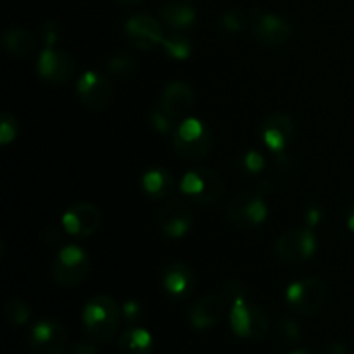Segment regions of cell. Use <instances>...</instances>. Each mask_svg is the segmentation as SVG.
Here are the masks:
<instances>
[{"label":"cell","mask_w":354,"mask_h":354,"mask_svg":"<svg viewBox=\"0 0 354 354\" xmlns=\"http://www.w3.org/2000/svg\"><path fill=\"white\" fill-rule=\"evenodd\" d=\"M325 299H327V287L315 277L296 280L286 290L287 306L299 315H313L324 306Z\"/></svg>","instance_id":"cell-9"},{"label":"cell","mask_w":354,"mask_h":354,"mask_svg":"<svg viewBox=\"0 0 354 354\" xmlns=\"http://www.w3.org/2000/svg\"><path fill=\"white\" fill-rule=\"evenodd\" d=\"M175 176L171 171L161 166L149 168L140 176V190L151 201H162L175 190Z\"/></svg>","instance_id":"cell-20"},{"label":"cell","mask_w":354,"mask_h":354,"mask_svg":"<svg viewBox=\"0 0 354 354\" xmlns=\"http://www.w3.org/2000/svg\"><path fill=\"white\" fill-rule=\"evenodd\" d=\"M221 297H223L225 303H227L228 308H230L232 304L239 303V301L248 297V289H245L244 283L232 280V282H227L223 287H221Z\"/></svg>","instance_id":"cell-31"},{"label":"cell","mask_w":354,"mask_h":354,"mask_svg":"<svg viewBox=\"0 0 354 354\" xmlns=\"http://www.w3.org/2000/svg\"><path fill=\"white\" fill-rule=\"evenodd\" d=\"M328 354H348V349L346 346H342L341 342H334V344L328 346Z\"/></svg>","instance_id":"cell-38"},{"label":"cell","mask_w":354,"mask_h":354,"mask_svg":"<svg viewBox=\"0 0 354 354\" xmlns=\"http://www.w3.org/2000/svg\"><path fill=\"white\" fill-rule=\"evenodd\" d=\"M277 335L280 341L287 346H294L301 341V327L296 320L290 318H282L277 325Z\"/></svg>","instance_id":"cell-29"},{"label":"cell","mask_w":354,"mask_h":354,"mask_svg":"<svg viewBox=\"0 0 354 354\" xmlns=\"http://www.w3.org/2000/svg\"><path fill=\"white\" fill-rule=\"evenodd\" d=\"M2 44L7 55L16 59H24L28 55H31V52L35 50V47H37V38L30 31L21 30V28H12V30L6 31Z\"/></svg>","instance_id":"cell-23"},{"label":"cell","mask_w":354,"mask_h":354,"mask_svg":"<svg viewBox=\"0 0 354 354\" xmlns=\"http://www.w3.org/2000/svg\"><path fill=\"white\" fill-rule=\"evenodd\" d=\"M265 156L258 151H244L235 159L239 173L244 176H258L265 169Z\"/></svg>","instance_id":"cell-25"},{"label":"cell","mask_w":354,"mask_h":354,"mask_svg":"<svg viewBox=\"0 0 354 354\" xmlns=\"http://www.w3.org/2000/svg\"><path fill=\"white\" fill-rule=\"evenodd\" d=\"M44 237L48 244H54V242H59L61 235H59V230L55 227H47V230L44 232Z\"/></svg>","instance_id":"cell-37"},{"label":"cell","mask_w":354,"mask_h":354,"mask_svg":"<svg viewBox=\"0 0 354 354\" xmlns=\"http://www.w3.org/2000/svg\"><path fill=\"white\" fill-rule=\"evenodd\" d=\"M59 35H61V30H59V24L55 23V21H47V23L41 26V38H44L47 47H54V45L57 44Z\"/></svg>","instance_id":"cell-33"},{"label":"cell","mask_w":354,"mask_h":354,"mask_svg":"<svg viewBox=\"0 0 354 354\" xmlns=\"http://www.w3.org/2000/svg\"><path fill=\"white\" fill-rule=\"evenodd\" d=\"M90 273L88 252L76 244L59 249L52 261V277L62 287H76L85 282Z\"/></svg>","instance_id":"cell-4"},{"label":"cell","mask_w":354,"mask_h":354,"mask_svg":"<svg viewBox=\"0 0 354 354\" xmlns=\"http://www.w3.org/2000/svg\"><path fill=\"white\" fill-rule=\"evenodd\" d=\"M102 225V213L92 203H76L62 214V228L75 239H86Z\"/></svg>","instance_id":"cell-13"},{"label":"cell","mask_w":354,"mask_h":354,"mask_svg":"<svg viewBox=\"0 0 354 354\" xmlns=\"http://www.w3.org/2000/svg\"><path fill=\"white\" fill-rule=\"evenodd\" d=\"M228 320L232 332L241 339H261L270 330V322L265 311L248 299L232 304Z\"/></svg>","instance_id":"cell-6"},{"label":"cell","mask_w":354,"mask_h":354,"mask_svg":"<svg viewBox=\"0 0 354 354\" xmlns=\"http://www.w3.org/2000/svg\"><path fill=\"white\" fill-rule=\"evenodd\" d=\"M17 137V121L12 114L3 113L0 118V144L9 145Z\"/></svg>","instance_id":"cell-32"},{"label":"cell","mask_w":354,"mask_h":354,"mask_svg":"<svg viewBox=\"0 0 354 354\" xmlns=\"http://www.w3.org/2000/svg\"><path fill=\"white\" fill-rule=\"evenodd\" d=\"M124 37L137 50H152L165 40V24L151 14H133L124 23Z\"/></svg>","instance_id":"cell-10"},{"label":"cell","mask_w":354,"mask_h":354,"mask_svg":"<svg viewBox=\"0 0 354 354\" xmlns=\"http://www.w3.org/2000/svg\"><path fill=\"white\" fill-rule=\"evenodd\" d=\"M71 354H99V349H97V346L93 342L82 341L71 349Z\"/></svg>","instance_id":"cell-36"},{"label":"cell","mask_w":354,"mask_h":354,"mask_svg":"<svg viewBox=\"0 0 354 354\" xmlns=\"http://www.w3.org/2000/svg\"><path fill=\"white\" fill-rule=\"evenodd\" d=\"M121 310H123V318L127 322H137L138 318L142 317V306L140 303L135 299L127 301V303L121 306Z\"/></svg>","instance_id":"cell-35"},{"label":"cell","mask_w":354,"mask_h":354,"mask_svg":"<svg viewBox=\"0 0 354 354\" xmlns=\"http://www.w3.org/2000/svg\"><path fill=\"white\" fill-rule=\"evenodd\" d=\"M37 71L41 80L52 85H62L75 76L76 62L66 52L47 47L37 59Z\"/></svg>","instance_id":"cell-14"},{"label":"cell","mask_w":354,"mask_h":354,"mask_svg":"<svg viewBox=\"0 0 354 354\" xmlns=\"http://www.w3.org/2000/svg\"><path fill=\"white\" fill-rule=\"evenodd\" d=\"M287 354H311L310 351H306V349H296V351H290Z\"/></svg>","instance_id":"cell-41"},{"label":"cell","mask_w":354,"mask_h":354,"mask_svg":"<svg viewBox=\"0 0 354 354\" xmlns=\"http://www.w3.org/2000/svg\"><path fill=\"white\" fill-rule=\"evenodd\" d=\"M196 9L187 2H168L161 9V23L171 31L192 30L196 24Z\"/></svg>","instance_id":"cell-21"},{"label":"cell","mask_w":354,"mask_h":354,"mask_svg":"<svg viewBox=\"0 0 354 354\" xmlns=\"http://www.w3.org/2000/svg\"><path fill=\"white\" fill-rule=\"evenodd\" d=\"M28 344L35 354H62L68 346V332L57 320H41L31 327Z\"/></svg>","instance_id":"cell-12"},{"label":"cell","mask_w":354,"mask_h":354,"mask_svg":"<svg viewBox=\"0 0 354 354\" xmlns=\"http://www.w3.org/2000/svg\"><path fill=\"white\" fill-rule=\"evenodd\" d=\"M348 228L354 234V204L349 207V213H348Z\"/></svg>","instance_id":"cell-39"},{"label":"cell","mask_w":354,"mask_h":354,"mask_svg":"<svg viewBox=\"0 0 354 354\" xmlns=\"http://www.w3.org/2000/svg\"><path fill=\"white\" fill-rule=\"evenodd\" d=\"M137 61L128 54H116L107 61V69L118 78H128L137 71Z\"/></svg>","instance_id":"cell-28"},{"label":"cell","mask_w":354,"mask_h":354,"mask_svg":"<svg viewBox=\"0 0 354 354\" xmlns=\"http://www.w3.org/2000/svg\"><path fill=\"white\" fill-rule=\"evenodd\" d=\"M123 320V310L111 296H93L86 301L82 313L83 327L95 342L106 344L116 337Z\"/></svg>","instance_id":"cell-1"},{"label":"cell","mask_w":354,"mask_h":354,"mask_svg":"<svg viewBox=\"0 0 354 354\" xmlns=\"http://www.w3.org/2000/svg\"><path fill=\"white\" fill-rule=\"evenodd\" d=\"M80 102L92 111H104L114 99V85L109 76L102 71L88 69L80 76L76 83Z\"/></svg>","instance_id":"cell-8"},{"label":"cell","mask_w":354,"mask_h":354,"mask_svg":"<svg viewBox=\"0 0 354 354\" xmlns=\"http://www.w3.org/2000/svg\"><path fill=\"white\" fill-rule=\"evenodd\" d=\"M3 317L14 327H23L31 318V308L23 299H10L3 306Z\"/></svg>","instance_id":"cell-27"},{"label":"cell","mask_w":354,"mask_h":354,"mask_svg":"<svg viewBox=\"0 0 354 354\" xmlns=\"http://www.w3.org/2000/svg\"><path fill=\"white\" fill-rule=\"evenodd\" d=\"M173 149L180 158L187 161H201L206 158L213 145V135L209 127L199 118H189L180 121L173 131Z\"/></svg>","instance_id":"cell-2"},{"label":"cell","mask_w":354,"mask_h":354,"mask_svg":"<svg viewBox=\"0 0 354 354\" xmlns=\"http://www.w3.org/2000/svg\"><path fill=\"white\" fill-rule=\"evenodd\" d=\"M194 102H196V93L192 86L187 85L185 82H171L162 90L159 106L176 121H182L190 113Z\"/></svg>","instance_id":"cell-19"},{"label":"cell","mask_w":354,"mask_h":354,"mask_svg":"<svg viewBox=\"0 0 354 354\" xmlns=\"http://www.w3.org/2000/svg\"><path fill=\"white\" fill-rule=\"evenodd\" d=\"M151 124H152V128L158 131V133L168 135V133H173V131H175L176 124L178 123H176L175 118L169 116V114L166 113L161 106H158L151 114Z\"/></svg>","instance_id":"cell-30"},{"label":"cell","mask_w":354,"mask_h":354,"mask_svg":"<svg viewBox=\"0 0 354 354\" xmlns=\"http://www.w3.org/2000/svg\"><path fill=\"white\" fill-rule=\"evenodd\" d=\"M228 304L221 297V294H209L190 306L189 310V324L190 327L196 330H209V328L216 327L225 317V310Z\"/></svg>","instance_id":"cell-17"},{"label":"cell","mask_w":354,"mask_h":354,"mask_svg":"<svg viewBox=\"0 0 354 354\" xmlns=\"http://www.w3.org/2000/svg\"><path fill=\"white\" fill-rule=\"evenodd\" d=\"M252 19L254 17L241 7H230L221 14V26L230 33H241L249 24H252Z\"/></svg>","instance_id":"cell-26"},{"label":"cell","mask_w":354,"mask_h":354,"mask_svg":"<svg viewBox=\"0 0 354 354\" xmlns=\"http://www.w3.org/2000/svg\"><path fill=\"white\" fill-rule=\"evenodd\" d=\"M304 220H306L308 228H313L317 225H320L322 220H324V209H322L320 204H311V206H308L306 211H304Z\"/></svg>","instance_id":"cell-34"},{"label":"cell","mask_w":354,"mask_h":354,"mask_svg":"<svg viewBox=\"0 0 354 354\" xmlns=\"http://www.w3.org/2000/svg\"><path fill=\"white\" fill-rule=\"evenodd\" d=\"M116 2L123 3V6H137V3H140L142 0H116Z\"/></svg>","instance_id":"cell-40"},{"label":"cell","mask_w":354,"mask_h":354,"mask_svg":"<svg viewBox=\"0 0 354 354\" xmlns=\"http://www.w3.org/2000/svg\"><path fill=\"white\" fill-rule=\"evenodd\" d=\"M252 37L263 45L279 47L292 37V26L286 17L272 12H259L252 19Z\"/></svg>","instance_id":"cell-15"},{"label":"cell","mask_w":354,"mask_h":354,"mask_svg":"<svg viewBox=\"0 0 354 354\" xmlns=\"http://www.w3.org/2000/svg\"><path fill=\"white\" fill-rule=\"evenodd\" d=\"M318 248V239L311 228H292L283 232L275 244V252L283 263L301 265L313 258Z\"/></svg>","instance_id":"cell-7"},{"label":"cell","mask_w":354,"mask_h":354,"mask_svg":"<svg viewBox=\"0 0 354 354\" xmlns=\"http://www.w3.org/2000/svg\"><path fill=\"white\" fill-rule=\"evenodd\" d=\"M266 216H268V207L259 190L237 194L227 206L228 221L244 230L259 227L265 223Z\"/></svg>","instance_id":"cell-5"},{"label":"cell","mask_w":354,"mask_h":354,"mask_svg":"<svg viewBox=\"0 0 354 354\" xmlns=\"http://www.w3.org/2000/svg\"><path fill=\"white\" fill-rule=\"evenodd\" d=\"M294 138L292 118L282 113L266 116L261 123V140L272 152L282 154Z\"/></svg>","instance_id":"cell-16"},{"label":"cell","mask_w":354,"mask_h":354,"mask_svg":"<svg viewBox=\"0 0 354 354\" xmlns=\"http://www.w3.org/2000/svg\"><path fill=\"white\" fill-rule=\"evenodd\" d=\"M180 190L192 203L209 206L225 196V180L216 169L197 166L189 169L180 180Z\"/></svg>","instance_id":"cell-3"},{"label":"cell","mask_w":354,"mask_h":354,"mask_svg":"<svg viewBox=\"0 0 354 354\" xmlns=\"http://www.w3.org/2000/svg\"><path fill=\"white\" fill-rule=\"evenodd\" d=\"M118 349L121 354H152L154 339L145 328L128 327L120 334Z\"/></svg>","instance_id":"cell-22"},{"label":"cell","mask_w":354,"mask_h":354,"mask_svg":"<svg viewBox=\"0 0 354 354\" xmlns=\"http://www.w3.org/2000/svg\"><path fill=\"white\" fill-rule=\"evenodd\" d=\"M162 287L171 299H187L196 290V273L183 261H173L162 272Z\"/></svg>","instance_id":"cell-18"},{"label":"cell","mask_w":354,"mask_h":354,"mask_svg":"<svg viewBox=\"0 0 354 354\" xmlns=\"http://www.w3.org/2000/svg\"><path fill=\"white\" fill-rule=\"evenodd\" d=\"M161 45L165 54L175 61H185L192 55V41L182 31H171L169 35H165Z\"/></svg>","instance_id":"cell-24"},{"label":"cell","mask_w":354,"mask_h":354,"mask_svg":"<svg viewBox=\"0 0 354 354\" xmlns=\"http://www.w3.org/2000/svg\"><path fill=\"white\" fill-rule=\"evenodd\" d=\"M156 223L159 230L171 239H182L192 230L194 214L187 203L178 199L166 201L156 211Z\"/></svg>","instance_id":"cell-11"}]
</instances>
